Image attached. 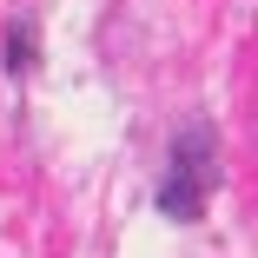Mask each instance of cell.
<instances>
[{"label":"cell","mask_w":258,"mask_h":258,"mask_svg":"<svg viewBox=\"0 0 258 258\" xmlns=\"http://www.w3.org/2000/svg\"><path fill=\"white\" fill-rule=\"evenodd\" d=\"M219 185V139L212 126H185L179 146H172V159H166V185H159V212L166 219H199L205 212V199H212Z\"/></svg>","instance_id":"1"},{"label":"cell","mask_w":258,"mask_h":258,"mask_svg":"<svg viewBox=\"0 0 258 258\" xmlns=\"http://www.w3.org/2000/svg\"><path fill=\"white\" fill-rule=\"evenodd\" d=\"M27 60H33V27L20 20V27L7 33V67H27Z\"/></svg>","instance_id":"2"}]
</instances>
